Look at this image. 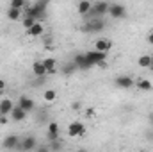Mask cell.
Masks as SVG:
<instances>
[{
	"label": "cell",
	"instance_id": "1",
	"mask_svg": "<svg viewBox=\"0 0 153 152\" xmlns=\"http://www.w3.org/2000/svg\"><path fill=\"white\" fill-rule=\"evenodd\" d=\"M46 7H48V2H46V0H43V2H34L32 5L27 7V11H25L23 16L34 18L36 22H39V20H43V18L46 16Z\"/></svg>",
	"mask_w": 153,
	"mask_h": 152
},
{
	"label": "cell",
	"instance_id": "2",
	"mask_svg": "<svg viewBox=\"0 0 153 152\" xmlns=\"http://www.w3.org/2000/svg\"><path fill=\"white\" fill-rule=\"evenodd\" d=\"M109 2H94L89 14L85 16V20H93V18H102L103 14H109Z\"/></svg>",
	"mask_w": 153,
	"mask_h": 152
},
{
	"label": "cell",
	"instance_id": "3",
	"mask_svg": "<svg viewBox=\"0 0 153 152\" xmlns=\"http://www.w3.org/2000/svg\"><path fill=\"white\" fill-rule=\"evenodd\" d=\"M38 149V140L34 138V136H25L23 140H20V143L16 145V149L14 150L18 152H32Z\"/></svg>",
	"mask_w": 153,
	"mask_h": 152
},
{
	"label": "cell",
	"instance_id": "4",
	"mask_svg": "<svg viewBox=\"0 0 153 152\" xmlns=\"http://www.w3.org/2000/svg\"><path fill=\"white\" fill-rule=\"evenodd\" d=\"M103 29H105V22H103V18H93V20H87L85 25L82 27V31H85V32H100V31H103Z\"/></svg>",
	"mask_w": 153,
	"mask_h": 152
},
{
	"label": "cell",
	"instance_id": "5",
	"mask_svg": "<svg viewBox=\"0 0 153 152\" xmlns=\"http://www.w3.org/2000/svg\"><path fill=\"white\" fill-rule=\"evenodd\" d=\"M85 59H87V63H89L91 66H94V65L103 63V61L107 59V54H105V52H98V50H91V52L85 54Z\"/></svg>",
	"mask_w": 153,
	"mask_h": 152
},
{
	"label": "cell",
	"instance_id": "6",
	"mask_svg": "<svg viewBox=\"0 0 153 152\" xmlns=\"http://www.w3.org/2000/svg\"><path fill=\"white\" fill-rule=\"evenodd\" d=\"M85 134V125L82 122H71L68 125V136L76 138V136H84Z\"/></svg>",
	"mask_w": 153,
	"mask_h": 152
},
{
	"label": "cell",
	"instance_id": "7",
	"mask_svg": "<svg viewBox=\"0 0 153 152\" xmlns=\"http://www.w3.org/2000/svg\"><path fill=\"white\" fill-rule=\"evenodd\" d=\"M109 14L112 18H125L126 16V9L123 4H111L109 5Z\"/></svg>",
	"mask_w": 153,
	"mask_h": 152
},
{
	"label": "cell",
	"instance_id": "8",
	"mask_svg": "<svg viewBox=\"0 0 153 152\" xmlns=\"http://www.w3.org/2000/svg\"><path fill=\"white\" fill-rule=\"evenodd\" d=\"M116 86L117 88H121V90H130V88H134L135 86V82H134V79L128 75H119L116 77Z\"/></svg>",
	"mask_w": 153,
	"mask_h": 152
},
{
	"label": "cell",
	"instance_id": "9",
	"mask_svg": "<svg viewBox=\"0 0 153 152\" xmlns=\"http://www.w3.org/2000/svg\"><path fill=\"white\" fill-rule=\"evenodd\" d=\"M18 143H20V138H18L16 134H9V136L4 138V141H2V149H5V150H14Z\"/></svg>",
	"mask_w": 153,
	"mask_h": 152
},
{
	"label": "cell",
	"instance_id": "10",
	"mask_svg": "<svg viewBox=\"0 0 153 152\" xmlns=\"http://www.w3.org/2000/svg\"><path fill=\"white\" fill-rule=\"evenodd\" d=\"M18 106H20L25 113H30V111L34 109V100H32L30 97H27V95H22L20 100H18Z\"/></svg>",
	"mask_w": 153,
	"mask_h": 152
},
{
	"label": "cell",
	"instance_id": "11",
	"mask_svg": "<svg viewBox=\"0 0 153 152\" xmlns=\"http://www.w3.org/2000/svg\"><path fill=\"white\" fill-rule=\"evenodd\" d=\"M48 141H57L59 140V123L57 122H50L48 123Z\"/></svg>",
	"mask_w": 153,
	"mask_h": 152
},
{
	"label": "cell",
	"instance_id": "12",
	"mask_svg": "<svg viewBox=\"0 0 153 152\" xmlns=\"http://www.w3.org/2000/svg\"><path fill=\"white\" fill-rule=\"evenodd\" d=\"M73 63H75L76 70H89V68H91V65H89L87 59H85V54H76L75 59H73Z\"/></svg>",
	"mask_w": 153,
	"mask_h": 152
},
{
	"label": "cell",
	"instance_id": "13",
	"mask_svg": "<svg viewBox=\"0 0 153 152\" xmlns=\"http://www.w3.org/2000/svg\"><path fill=\"white\" fill-rule=\"evenodd\" d=\"M94 47H96L94 50H98V52H105V54H107V52L112 48V41L107 39V38H102V39H98V41L94 43Z\"/></svg>",
	"mask_w": 153,
	"mask_h": 152
},
{
	"label": "cell",
	"instance_id": "14",
	"mask_svg": "<svg viewBox=\"0 0 153 152\" xmlns=\"http://www.w3.org/2000/svg\"><path fill=\"white\" fill-rule=\"evenodd\" d=\"M13 108H14V104H13V100H11V99H2V100H0V116L11 114Z\"/></svg>",
	"mask_w": 153,
	"mask_h": 152
},
{
	"label": "cell",
	"instance_id": "15",
	"mask_svg": "<svg viewBox=\"0 0 153 152\" xmlns=\"http://www.w3.org/2000/svg\"><path fill=\"white\" fill-rule=\"evenodd\" d=\"M27 114H29V113H25L20 106H14V108H13V111H11V118H13L14 122H22V120H25V118H27Z\"/></svg>",
	"mask_w": 153,
	"mask_h": 152
},
{
	"label": "cell",
	"instance_id": "16",
	"mask_svg": "<svg viewBox=\"0 0 153 152\" xmlns=\"http://www.w3.org/2000/svg\"><path fill=\"white\" fill-rule=\"evenodd\" d=\"M91 7H93V4H91L89 0H82V2H78V5H76V11H78V14H84V16H87V14H89V11H91Z\"/></svg>",
	"mask_w": 153,
	"mask_h": 152
},
{
	"label": "cell",
	"instance_id": "17",
	"mask_svg": "<svg viewBox=\"0 0 153 152\" xmlns=\"http://www.w3.org/2000/svg\"><path fill=\"white\" fill-rule=\"evenodd\" d=\"M32 72H34V77H46V70H45V66H43V63L41 61H36L34 65H32Z\"/></svg>",
	"mask_w": 153,
	"mask_h": 152
},
{
	"label": "cell",
	"instance_id": "18",
	"mask_svg": "<svg viewBox=\"0 0 153 152\" xmlns=\"http://www.w3.org/2000/svg\"><path fill=\"white\" fill-rule=\"evenodd\" d=\"M43 31H45L43 23H41V22H38L32 29H29V31H27V34H29V36H32V38H36V36H41V34H43Z\"/></svg>",
	"mask_w": 153,
	"mask_h": 152
},
{
	"label": "cell",
	"instance_id": "19",
	"mask_svg": "<svg viewBox=\"0 0 153 152\" xmlns=\"http://www.w3.org/2000/svg\"><path fill=\"white\" fill-rule=\"evenodd\" d=\"M152 63H153V57L152 56H141L139 57V61H137V65L141 66V68H152Z\"/></svg>",
	"mask_w": 153,
	"mask_h": 152
},
{
	"label": "cell",
	"instance_id": "20",
	"mask_svg": "<svg viewBox=\"0 0 153 152\" xmlns=\"http://www.w3.org/2000/svg\"><path fill=\"white\" fill-rule=\"evenodd\" d=\"M135 86L141 90V91H150L153 86H152V81H148V79H141V81H137L135 82Z\"/></svg>",
	"mask_w": 153,
	"mask_h": 152
},
{
	"label": "cell",
	"instance_id": "21",
	"mask_svg": "<svg viewBox=\"0 0 153 152\" xmlns=\"http://www.w3.org/2000/svg\"><path fill=\"white\" fill-rule=\"evenodd\" d=\"M23 16V13L22 11H18V9H13V7H9V11H7V18L11 20V22H16V20H20Z\"/></svg>",
	"mask_w": 153,
	"mask_h": 152
},
{
	"label": "cell",
	"instance_id": "22",
	"mask_svg": "<svg viewBox=\"0 0 153 152\" xmlns=\"http://www.w3.org/2000/svg\"><path fill=\"white\" fill-rule=\"evenodd\" d=\"M41 63H43V66H45L46 74H48V72H52V70H55V59H52V57H46V59H43Z\"/></svg>",
	"mask_w": 153,
	"mask_h": 152
},
{
	"label": "cell",
	"instance_id": "23",
	"mask_svg": "<svg viewBox=\"0 0 153 152\" xmlns=\"http://www.w3.org/2000/svg\"><path fill=\"white\" fill-rule=\"evenodd\" d=\"M76 72V66H75V63L71 61V63H66L64 66H62V74L64 75H71V74H75Z\"/></svg>",
	"mask_w": 153,
	"mask_h": 152
},
{
	"label": "cell",
	"instance_id": "24",
	"mask_svg": "<svg viewBox=\"0 0 153 152\" xmlns=\"http://www.w3.org/2000/svg\"><path fill=\"white\" fill-rule=\"evenodd\" d=\"M22 23H23V27H25V29L29 31V29H32V27H34V25H36L38 22H36L34 18H29V16H23V20H22Z\"/></svg>",
	"mask_w": 153,
	"mask_h": 152
},
{
	"label": "cell",
	"instance_id": "25",
	"mask_svg": "<svg viewBox=\"0 0 153 152\" xmlns=\"http://www.w3.org/2000/svg\"><path fill=\"white\" fill-rule=\"evenodd\" d=\"M25 5H27L25 0H13V2H11V7H13V9H18V11H22Z\"/></svg>",
	"mask_w": 153,
	"mask_h": 152
},
{
	"label": "cell",
	"instance_id": "26",
	"mask_svg": "<svg viewBox=\"0 0 153 152\" xmlns=\"http://www.w3.org/2000/svg\"><path fill=\"white\" fill-rule=\"evenodd\" d=\"M43 97H45V100H46V102H53L57 95H55V91H53V90H46Z\"/></svg>",
	"mask_w": 153,
	"mask_h": 152
},
{
	"label": "cell",
	"instance_id": "27",
	"mask_svg": "<svg viewBox=\"0 0 153 152\" xmlns=\"http://www.w3.org/2000/svg\"><path fill=\"white\" fill-rule=\"evenodd\" d=\"M48 147H50V150L52 152H59L62 149V145H61V141L57 140V141H52V143H48Z\"/></svg>",
	"mask_w": 153,
	"mask_h": 152
},
{
	"label": "cell",
	"instance_id": "28",
	"mask_svg": "<svg viewBox=\"0 0 153 152\" xmlns=\"http://www.w3.org/2000/svg\"><path fill=\"white\" fill-rule=\"evenodd\" d=\"M36 152H52V150H50V147H48V145H38Z\"/></svg>",
	"mask_w": 153,
	"mask_h": 152
},
{
	"label": "cell",
	"instance_id": "29",
	"mask_svg": "<svg viewBox=\"0 0 153 152\" xmlns=\"http://www.w3.org/2000/svg\"><path fill=\"white\" fill-rule=\"evenodd\" d=\"M5 86H7V84H5V81H4V79H0V91H4V90H5Z\"/></svg>",
	"mask_w": 153,
	"mask_h": 152
},
{
	"label": "cell",
	"instance_id": "30",
	"mask_svg": "<svg viewBox=\"0 0 153 152\" xmlns=\"http://www.w3.org/2000/svg\"><path fill=\"white\" fill-rule=\"evenodd\" d=\"M85 116H89V118L94 116V109H87V111H85Z\"/></svg>",
	"mask_w": 153,
	"mask_h": 152
},
{
	"label": "cell",
	"instance_id": "31",
	"mask_svg": "<svg viewBox=\"0 0 153 152\" xmlns=\"http://www.w3.org/2000/svg\"><path fill=\"white\" fill-rule=\"evenodd\" d=\"M148 43H150V45H153V31L148 34Z\"/></svg>",
	"mask_w": 153,
	"mask_h": 152
},
{
	"label": "cell",
	"instance_id": "32",
	"mask_svg": "<svg viewBox=\"0 0 153 152\" xmlns=\"http://www.w3.org/2000/svg\"><path fill=\"white\" fill-rule=\"evenodd\" d=\"M71 108H73V109H78V108H80V102H73Z\"/></svg>",
	"mask_w": 153,
	"mask_h": 152
},
{
	"label": "cell",
	"instance_id": "33",
	"mask_svg": "<svg viewBox=\"0 0 153 152\" xmlns=\"http://www.w3.org/2000/svg\"><path fill=\"white\" fill-rule=\"evenodd\" d=\"M148 118H150V125H152V127H153V111H152V113H150V116H148Z\"/></svg>",
	"mask_w": 153,
	"mask_h": 152
},
{
	"label": "cell",
	"instance_id": "34",
	"mask_svg": "<svg viewBox=\"0 0 153 152\" xmlns=\"http://www.w3.org/2000/svg\"><path fill=\"white\" fill-rule=\"evenodd\" d=\"M98 66H100V68H107V61H103V63H100Z\"/></svg>",
	"mask_w": 153,
	"mask_h": 152
},
{
	"label": "cell",
	"instance_id": "35",
	"mask_svg": "<svg viewBox=\"0 0 153 152\" xmlns=\"http://www.w3.org/2000/svg\"><path fill=\"white\" fill-rule=\"evenodd\" d=\"M0 123H7V118L5 116H0Z\"/></svg>",
	"mask_w": 153,
	"mask_h": 152
},
{
	"label": "cell",
	"instance_id": "36",
	"mask_svg": "<svg viewBox=\"0 0 153 152\" xmlns=\"http://www.w3.org/2000/svg\"><path fill=\"white\" fill-rule=\"evenodd\" d=\"M80 152H87V150H80Z\"/></svg>",
	"mask_w": 153,
	"mask_h": 152
},
{
	"label": "cell",
	"instance_id": "37",
	"mask_svg": "<svg viewBox=\"0 0 153 152\" xmlns=\"http://www.w3.org/2000/svg\"><path fill=\"white\" fill-rule=\"evenodd\" d=\"M152 70H153V63H152Z\"/></svg>",
	"mask_w": 153,
	"mask_h": 152
}]
</instances>
